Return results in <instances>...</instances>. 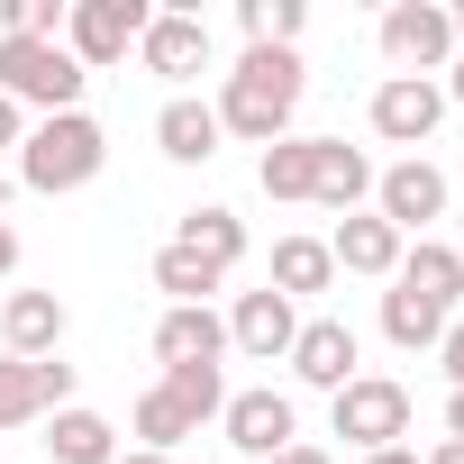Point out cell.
Masks as SVG:
<instances>
[{
	"label": "cell",
	"mask_w": 464,
	"mask_h": 464,
	"mask_svg": "<svg viewBox=\"0 0 464 464\" xmlns=\"http://www.w3.org/2000/svg\"><path fill=\"white\" fill-rule=\"evenodd\" d=\"M301 92H310V73H301V55L292 46H246L237 55V73L218 82V137H246V146H283L292 137V119H301Z\"/></svg>",
	"instance_id": "obj_1"
},
{
	"label": "cell",
	"mask_w": 464,
	"mask_h": 464,
	"mask_svg": "<svg viewBox=\"0 0 464 464\" xmlns=\"http://www.w3.org/2000/svg\"><path fill=\"white\" fill-rule=\"evenodd\" d=\"M101 164H110V137H101V119L92 110H55V119H37L28 128V146H19V182L28 191H82V182H101Z\"/></svg>",
	"instance_id": "obj_2"
},
{
	"label": "cell",
	"mask_w": 464,
	"mask_h": 464,
	"mask_svg": "<svg viewBox=\"0 0 464 464\" xmlns=\"http://www.w3.org/2000/svg\"><path fill=\"white\" fill-rule=\"evenodd\" d=\"M82 64L64 55V37H0V101H19V110H82Z\"/></svg>",
	"instance_id": "obj_3"
},
{
	"label": "cell",
	"mask_w": 464,
	"mask_h": 464,
	"mask_svg": "<svg viewBox=\"0 0 464 464\" xmlns=\"http://www.w3.org/2000/svg\"><path fill=\"white\" fill-rule=\"evenodd\" d=\"M382 64L410 73V82H437L455 64V19H446V0H392L382 10Z\"/></svg>",
	"instance_id": "obj_4"
},
{
	"label": "cell",
	"mask_w": 464,
	"mask_h": 464,
	"mask_svg": "<svg viewBox=\"0 0 464 464\" xmlns=\"http://www.w3.org/2000/svg\"><path fill=\"white\" fill-rule=\"evenodd\" d=\"M328 419H337V437H346L355 455H382V446L410 437V392H401L392 373H355V382L328 401Z\"/></svg>",
	"instance_id": "obj_5"
},
{
	"label": "cell",
	"mask_w": 464,
	"mask_h": 464,
	"mask_svg": "<svg viewBox=\"0 0 464 464\" xmlns=\"http://www.w3.org/2000/svg\"><path fill=\"white\" fill-rule=\"evenodd\" d=\"M146 19H155L146 0H73V10H64V55H73L82 73H101V64L137 55Z\"/></svg>",
	"instance_id": "obj_6"
},
{
	"label": "cell",
	"mask_w": 464,
	"mask_h": 464,
	"mask_svg": "<svg viewBox=\"0 0 464 464\" xmlns=\"http://www.w3.org/2000/svg\"><path fill=\"white\" fill-rule=\"evenodd\" d=\"M373 218L401 227V237H428V218H446V173L428 155H401L373 173Z\"/></svg>",
	"instance_id": "obj_7"
},
{
	"label": "cell",
	"mask_w": 464,
	"mask_h": 464,
	"mask_svg": "<svg viewBox=\"0 0 464 464\" xmlns=\"http://www.w3.org/2000/svg\"><path fill=\"white\" fill-rule=\"evenodd\" d=\"M55 410H73V364L64 355H0V428H37V419H55Z\"/></svg>",
	"instance_id": "obj_8"
},
{
	"label": "cell",
	"mask_w": 464,
	"mask_h": 464,
	"mask_svg": "<svg viewBox=\"0 0 464 464\" xmlns=\"http://www.w3.org/2000/svg\"><path fill=\"white\" fill-rule=\"evenodd\" d=\"M218 428H227V446L237 455H256V464H274L292 437H301V410H292V392H274V382H256V392H227V410H218Z\"/></svg>",
	"instance_id": "obj_9"
},
{
	"label": "cell",
	"mask_w": 464,
	"mask_h": 464,
	"mask_svg": "<svg viewBox=\"0 0 464 464\" xmlns=\"http://www.w3.org/2000/svg\"><path fill=\"white\" fill-rule=\"evenodd\" d=\"M364 119H373V137H382V146H410V155H419V146L446 128V92H437V82L392 73V82H373V110H364Z\"/></svg>",
	"instance_id": "obj_10"
},
{
	"label": "cell",
	"mask_w": 464,
	"mask_h": 464,
	"mask_svg": "<svg viewBox=\"0 0 464 464\" xmlns=\"http://www.w3.org/2000/svg\"><path fill=\"white\" fill-rule=\"evenodd\" d=\"M283 364H292L310 392H328V401H337V392L355 382L364 346H355V328H346V319H301V337H292V355H283Z\"/></svg>",
	"instance_id": "obj_11"
},
{
	"label": "cell",
	"mask_w": 464,
	"mask_h": 464,
	"mask_svg": "<svg viewBox=\"0 0 464 464\" xmlns=\"http://www.w3.org/2000/svg\"><path fill=\"white\" fill-rule=\"evenodd\" d=\"M292 337H301V310L265 283V292H237V310H227V346L237 355H256V364H283L292 355Z\"/></svg>",
	"instance_id": "obj_12"
},
{
	"label": "cell",
	"mask_w": 464,
	"mask_h": 464,
	"mask_svg": "<svg viewBox=\"0 0 464 464\" xmlns=\"http://www.w3.org/2000/svg\"><path fill=\"white\" fill-rule=\"evenodd\" d=\"M137 64L164 73V82H191V73H209V28L191 10H155L146 37H137Z\"/></svg>",
	"instance_id": "obj_13"
},
{
	"label": "cell",
	"mask_w": 464,
	"mask_h": 464,
	"mask_svg": "<svg viewBox=\"0 0 464 464\" xmlns=\"http://www.w3.org/2000/svg\"><path fill=\"white\" fill-rule=\"evenodd\" d=\"M64 328H73V310L55 301V292H10L0 301V355H64Z\"/></svg>",
	"instance_id": "obj_14"
},
{
	"label": "cell",
	"mask_w": 464,
	"mask_h": 464,
	"mask_svg": "<svg viewBox=\"0 0 464 464\" xmlns=\"http://www.w3.org/2000/svg\"><path fill=\"white\" fill-rule=\"evenodd\" d=\"M310 200H319V209H337V218H355V209L373 200V155H364V146H346V137H319Z\"/></svg>",
	"instance_id": "obj_15"
},
{
	"label": "cell",
	"mask_w": 464,
	"mask_h": 464,
	"mask_svg": "<svg viewBox=\"0 0 464 464\" xmlns=\"http://www.w3.org/2000/svg\"><path fill=\"white\" fill-rule=\"evenodd\" d=\"M401 227H382L373 209H355V218H337V237H328V256H337V274H364V283H392L401 274Z\"/></svg>",
	"instance_id": "obj_16"
},
{
	"label": "cell",
	"mask_w": 464,
	"mask_h": 464,
	"mask_svg": "<svg viewBox=\"0 0 464 464\" xmlns=\"http://www.w3.org/2000/svg\"><path fill=\"white\" fill-rule=\"evenodd\" d=\"M173 246L200 256V265H218V274H237V265H246V218L227 209V200H200V209H182Z\"/></svg>",
	"instance_id": "obj_17"
},
{
	"label": "cell",
	"mask_w": 464,
	"mask_h": 464,
	"mask_svg": "<svg viewBox=\"0 0 464 464\" xmlns=\"http://www.w3.org/2000/svg\"><path fill=\"white\" fill-rule=\"evenodd\" d=\"M155 146H164V164H209V155H218V110L191 101V92H173V101L155 110Z\"/></svg>",
	"instance_id": "obj_18"
},
{
	"label": "cell",
	"mask_w": 464,
	"mask_h": 464,
	"mask_svg": "<svg viewBox=\"0 0 464 464\" xmlns=\"http://www.w3.org/2000/svg\"><path fill=\"white\" fill-rule=\"evenodd\" d=\"M227 355V319L218 310H164L155 319V364L173 373V364H218Z\"/></svg>",
	"instance_id": "obj_19"
},
{
	"label": "cell",
	"mask_w": 464,
	"mask_h": 464,
	"mask_svg": "<svg viewBox=\"0 0 464 464\" xmlns=\"http://www.w3.org/2000/svg\"><path fill=\"white\" fill-rule=\"evenodd\" d=\"M46 455H55V464H119V428H110L101 410L73 401V410L46 419Z\"/></svg>",
	"instance_id": "obj_20"
},
{
	"label": "cell",
	"mask_w": 464,
	"mask_h": 464,
	"mask_svg": "<svg viewBox=\"0 0 464 464\" xmlns=\"http://www.w3.org/2000/svg\"><path fill=\"white\" fill-rule=\"evenodd\" d=\"M328 283H337V256H328V237H283V246H274V292H283L292 310H301V301H319Z\"/></svg>",
	"instance_id": "obj_21"
},
{
	"label": "cell",
	"mask_w": 464,
	"mask_h": 464,
	"mask_svg": "<svg viewBox=\"0 0 464 464\" xmlns=\"http://www.w3.org/2000/svg\"><path fill=\"white\" fill-rule=\"evenodd\" d=\"M310 164H319V137H283V146H265V155H256L265 200H310Z\"/></svg>",
	"instance_id": "obj_22"
},
{
	"label": "cell",
	"mask_w": 464,
	"mask_h": 464,
	"mask_svg": "<svg viewBox=\"0 0 464 464\" xmlns=\"http://www.w3.org/2000/svg\"><path fill=\"white\" fill-rule=\"evenodd\" d=\"M227 274L218 265H200V256H182L173 237L155 246V292H173V310H209V292H218Z\"/></svg>",
	"instance_id": "obj_23"
},
{
	"label": "cell",
	"mask_w": 464,
	"mask_h": 464,
	"mask_svg": "<svg viewBox=\"0 0 464 464\" xmlns=\"http://www.w3.org/2000/svg\"><path fill=\"white\" fill-rule=\"evenodd\" d=\"M155 392H164V401H173V410H182L191 428H209V419L227 410V373H218V364H173V373H164Z\"/></svg>",
	"instance_id": "obj_24"
},
{
	"label": "cell",
	"mask_w": 464,
	"mask_h": 464,
	"mask_svg": "<svg viewBox=\"0 0 464 464\" xmlns=\"http://www.w3.org/2000/svg\"><path fill=\"white\" fill-rule=\"evenodd\" d=\"M128 428H137V446H146V455H173L182 437H200V428H191V419H182V410H173L164 392H137V410H128Z\"/></svg>",
	"instance_id": "obj_25"
},
{
	"label": "cell",
	"mask_w": 464,
	"mask_h": 464,
	"mask_svg": "<svg viewBox=\"0 0 464 464\" xmlns=\"http://www.w3.org/2000/svg\"><path fill=\"white\" fill-rule=\"evenodd\" d=\"M301 0H246V10H237V28H246V46H292L301 37Z\"/></svg>",
	"instance_id": "obj_26"
},
{
	"label": "cell",
	"mask_w": 464,
	"mask_h": 464,
	"mask_svg": "<svg viewBox=\"0 0 464 464\" xmlns=\"http://www.w3.org/2000/svg\"><path fill=\"white\" fill-rule=\"evenodd\" d=\"M73 0H0V37H64Z\"/></svg>",
	"instance_id": "obj_27"
},
{
	"label": "cell",
	"mask_w": 464,
	"mask_h": 464,
	"mask_svg": "<svg viewBox=\"0 0 464 464\" xmlns=\"http://www.w3.org/2000/svg\"><path fill=\"white\" fill-rule=\"evenodd\" d=\"M437 364H446V382H455V392H464V319H455V328H446V337H437Z\"/></svg>",
	"instance_id": "obj_28"
},
{
	"label": "cell",
	"mask_w": 464,
	"mask_h": 464,
	"mask_svg": "<svg viewBox=\"0 0 464 464\" xmlns=\"http://www.w3.org/2000/svg\"><path fill=\"white\" fill-rule=\"evenodd\" d=\"M19 146H28V110H19V101H0V155H19Z\"/></svg>",
	"instance_id": "obj_29"
},
{
	"label": "cell",
	"mask_w": 464,
	"mask_h": 464,
	"mask_svg": "<svg viewBox=\"0 0 464 464\" xmlns=\"http://www.w3.org/2000/svg\"><path fill=\"white\" fill-rule=\"evenodd\" d=\"M274 464H337V455H328V446H301V437H292V446H283Z\"/></svg>",
	"instance_id": "obj_30"
},
{
	"label": "cell",
	"mask_w": 464,
	"mask_h": 464,
	"mask_svg": "<svg viewBox=\"0 0 464 464\" xmlns=\"http://www.w3.org/2000/svg\"><path fill=\"white\" fill-rule=\"evenodd\" d=\"M437 92H446V110H464V46H455V64H446V82H437Z\"/></svg>",
	"instance_id": "obj_31"
},
{
	"label": "cell",
	"mask_w": 464,
	"mask_h": 464,
	"mask_svg": "<svg viewBox=\"0 0 464 464\" xmlns=\"http://www.w3.org/2000/svg\"><path fill=\"white\" fill-rule=\"evenodd\" d=\"M419 464H464V437H437V446H428Z\"/></svg>",
	"instance_id": "obj_32"
},
{
	"label": "cell",
	"mask_w": 464,
	"mask_h": 464,
	"mask_svg": "<svg viewBox=\"0 0 464 464\" xmlns=\"http://www.w3.org/2000/svg\"><path fill=\"white\" fill-rule=\"evenodd\" d=\"M364 464H419V446H382V455H364Z\"/></svg>",
	"instance_id": "obj_33"
},
{
	"label": "cell",
	"mask_w": 464,
	"mask_h": 464,
	"mask_svg": "<svg viewBox=\"0 0 464 464\" xmlns=\"http://www.w3.org/2000/svg\"><path fill=\"white\" fill-rule=\"evenodd\" d=\"M446 437H464V392H446Z\"/></svg>",
	"instance_id": "obj_34"
},
{
	"label": "cell",
	"mask_w": 464,
	"mask_h": 464,
	"mask_svg": "<svg viewBox=\"0 0 464 464\" xmlns=\"http://www.w3.org/2000/svg\"><path fill=\"white\" fill-rule=\"evenodd\" d=\"M19 265V237H10V218H0V274H10Z\"/></svg>",
	"instance_id": "obj_35"
},
{
	"label": "cell",
	"mask_w": 464,
	"mask_h": 464,
	"mask_svg": "<svg viewBox=\"0 0 464 464\" xmlns=\"http://www.w3.org/2000/svg\"><path fill=\"white\" fill-rule=\"evenodd\" d=\"M119 464H173V455H146V446H119Z\"/></svg>",
	"instance_id": "obj_36"
},
{
	"label": "cell",
	"mask_w": 464,
	"mask_h": 464,
	"mask_svg": "<svg viewBox=\"0 0 464 464\" xmlns=\"http://www.w3.org/2000/svg\"><path fill=\"white\" fill-rule=\"evenodd\" d=\"M446 19H455V46H464V0H455V10H446Z\"/></svg>",
	"instance_id": "obj_37"
},
{
	"label": "cell",
	"mask_w": 464,
	"mask_h": 464,
	"mask_svg": "<svg viewBox=\"0 0 464 464\" xmlns=\"http://www.w3.org/2000/svg\"><path fill=\"white\" fill-rule=\"evenodd\" d=\"M0 218H10V173H0Z\"/></svg>",
	"instance_id": "obj_38"
},
{
	"label": "cell",
	"mask_w": 464,
	"mask_h": 464,
	"mask_svg": "<svg viewBox=\"0 0 464 464\" xmlns=\"http://www.w3.org/2000/svg\"><path fill=\"white\" fill-rule=\"evenodd\" d=\"M455 265H464V246H455Z\"/></svg>",
	"instance_id": "obj_39"
}]
</instances>
